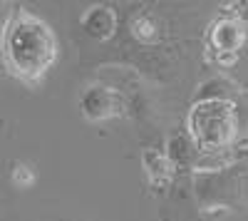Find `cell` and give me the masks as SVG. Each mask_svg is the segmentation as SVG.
Segmentation results:
<instances>
[{
    "mask_svg": "<svg viewBox=\"0 0 248 221\" xmlns=\"http://www.w3.org/2000/svg\"><path fill=\"white\" fill-rule=\"evenodd\" d=\"M57 35L40 15L13 8L0 25V60L10 77L25 87H40L57 63Z\"/></svg>",
    "mask_w": 248,
    "mask_h": 221,
    "instance_id": "cell-1",
    "label": "cell"
},
{
    "mask_svg": "<svg viewBox=\"0 0 248 221\" xmlns=\"http://www.w3.org/2000/svg\"><path fill=\"white\" fill-rule=\"evenodd\" d=\"M209 40H211V45L218 55H231L233 57L246 43V28L236 17H221L211 25Z\"/></svg>",
    "mask_w": 248,
    "mask_h": 221,
    "instance_id": "cell-4",
    "label": "cell"
},
{
    "mask_svg": "<svg viewBox=\"0 0 248 221\" xmlns=\"http://www.w3.org/2000/svg\"><path fill=\"white\" fill-rule=\"evenodd\" d=\"M79 28L85 30L87 37L92 40H109L117 30V13L109 5H92L82 13L79 17Z\"/></svg>",
    "mask_w": 248,
    "mask_h": 221,
    "instance_id": "cell-5",
    "label": "cell"
},
{
    "mask_svg": "<svg viewBox=\"0 0 248 221\" xmlns=\"http://www.w3.org/2000/svg\"><path fill=\"white\" fill-rule=\"evenodd\" d=\"M144 159L147 162H154V167L152 169H147L149 174H152V179L154 182H164V179H169V169H171V164H169V159L164 157V154H156V152H144Z\"/></svg>",
    "mask_w": 248,
    "mask_h": 221,
    "instance_id": "cell-7",
    "label": "cell"
},
{
    "mask_svg": "<svg viewBox=\"0 0 248 221\" xmlns=\"http://www.w3.org/2000/svg\"><path fill=\"white\" fill-rule=\"evenodd\" d=\"M122 95L105 85H90L79 95V112L90 122H105L109 117L122 114Z\"/></svg>",
    "mask_w": 248,
    "mask_h": 221,
    "instance_id": "cell-3",
    "label": "cell"
},
{
    "mask_svg": "<svg viewBox=\"0 0 248 221\" xmlns=\"http://www.w3.org/2000/svg\"><path fill=\"white\" fill-rule=\"evenodd\" d=\"M189 129L199 149L203 152H221L226 149L238 129L236 107L223 97H209L194 105L189 114Z\"/></svg>",
    "mask_w": 248,
    "mask_h": 221,
    "instance_id": "cell-2",
    "label": "cell"
},
{
    "mask_svg": "<svg viewBox=\"0 0 248 221\" xmlns=\"http://www.w3.org/2000/svg\"><path fill=\"white\" fill-rule=\"evenodd\" d=\"M10 179H13V184H15V187L28 189V187L35 182V172H32V167H28V164H23V162H15Z\"/></svg>",
    "mask_w": 248,
    "mask_h": 221,
    "instance_id": "cell-8",
    "label": "cell"
},
{
    "mask_svg": "<svg viewBox=\"0 0 248 221\" xmlns=\"http://www.w3.org/2000/svg\"><path fill=\"white\" fill-rule=\"evenodd\" d=\"M129 32L134 35V40H139V43L152 45V43H156V40H159V23H156L152 15L139 13V15L132 20Z\"/></svg>",
    "mask_w": 248,
    "mask_h": 221,
    "instance_id": "cell-6",
    "label": "cell"
}]
</instances>
